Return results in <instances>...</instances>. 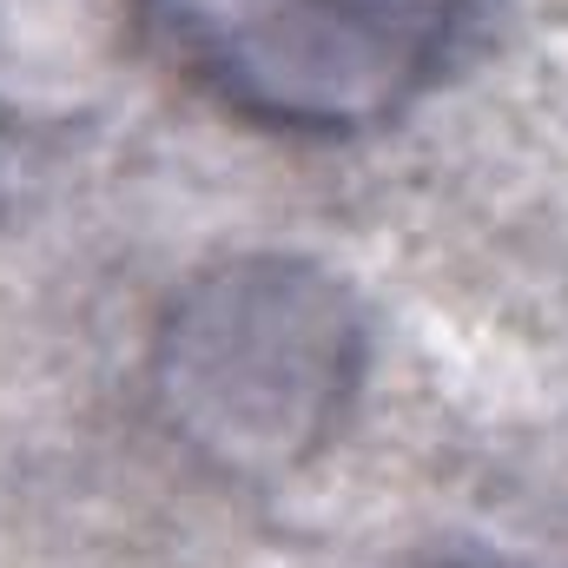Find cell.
<instances>
[{
  "instance_id": "1",
  "label": "cell",
  "mask_w": 568,
  "mask_h": 568,
  "mask_svg": "<svg viewBox=\"0 0 568 568\" xmlns=\"http://www.w3.org/2000/svg\"><path fill=\"white\" fill-rule=\"evenodd\" d=\"M140 27L239 120L371 133L449 67L476 0H133Z\"/></svg>"
},
{
  "instance_id": "2",
  "label": "cell",
  "mask_w": 568,
  "mask_h": 568,
  "mask_svg": "<svg viewBox=\"0 0 568 568\" xmlns=\"http://www.w3.org/2000/svg\"><path fill=\"white\" fill-rule=\"evenodd\" d=\"M357 317L344 291L291 258H245L199 278L159 337V397L192 449L225 469L291 463L324 443L351 397Z\"/></svg>"
}]
</instances>
